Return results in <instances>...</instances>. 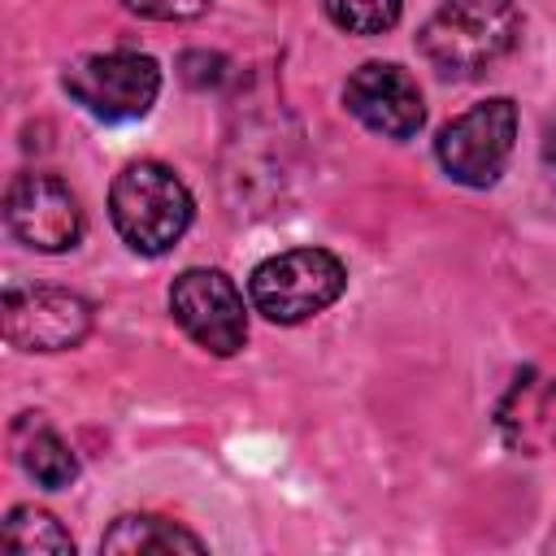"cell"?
Segmentation results:
<instances>
[{
	"mask_svg": "<svg viewBox=\"0 0 556 556\" xmlns=\"http://www.w3.org/2000/svg\"><path fill=\"white\" fill-rule=\"evenodd\" d=\"M495 426L513 452H526V456L552 452L556 447V378L521 374L508 387V395L495 413Z\"/></svg>",
	"mask_w": 556,
	"mask_h": 556,
	"instance_id": "cell-10",
	"label": "cell"
},
{
	"mask_svg": "<svg viewBox=\"0 0 556 556\" xmlns=\"http://www.w3.org/2000/svg\"><path fill=\"white\" fill-rule=\"evenodd\" d=\"M4 222L9 230L35 252H65L83 239V208L78 195L52 174H17L4 191Z\"/></svg>",
	"mask_w": 556,
	"mask_h": 556,
	"instance_id": "cell-8",
	"label": "cell"
},
{
	"mask_svg": "<svg viewBox=\"0 0 556 556\" xmlns=\"http://www.w3.org/2000/svg\"><path fill=\"white\" fill-rule=\"evenodd\" d=\"M130 13L139 17H156V22H191L208 9V0H122Z\"/></svg>",
	"mask_w": 556,
	"mask_h": 556,
	"instance_id": "cell-15",
	"label": "cell"
},
{
	"mask_svg": "<svg viewBox=\"0 0 556 556\" xmlns=\"http://www.w3.org/2000/svg\"><path fill=\"white\" fill-rule=\"evenodd\" d=\"M91 330V304L65 287H9L4 339L22 352H70Z\"/></svg>",
	"mask_w": 556,
	"mask_h": 556,
	"instance_id": "cell-7",
	"label": "cell"
},
{
	"mask_svg": "<svg viewBox=\"0 0 556 556\" xmlns=\"http://www.w3.org/2000/svg\"><path fill=\"white\" fill-rule=\"evenodd\" d=\"M543 165H547V174L556 182V122L547 126V139H543Z\"/></svg>",
	"mask_w": 556,
	"mask_h": 556,
	"instance_id": "cell-17",
	"label": "cell"
},
{
	"mask_svg": "<svg viewBox=\"0 0 556 556\" xmlns=\"http://www.w3.org/2000/svg\"><path fill=\"white\" fill-rule=\"evenodd\" d=\"M513 139H517V104L508 96H495L452 117L434 139V156L452 182L491 187L513 156Z\"/></svg>",
	"mask_w": 556,
	"mask_h": 556,
	"instance_id": "cell-4",
	"label": "cell"
},
{
	"mask_svg": "<svg viewBox=\"0 0 556 556\" xmlns=\"http://www.w3.org/2000/svg\"><path fill=\"white\" fill-rule=\"evenodd\" d=\"M343 104L382 139H413L426 122V104L413 74L391 61H365L361 70H352L343 83Z\"/></svg>",
	"mask_w": 556,
	"mask_h": 556,
	"instance_id": "cell-9",
	"label": "cell"
},
{
	"mask_svg": "<svg viewBox=\"0 0 556 556\" xmlns=\"http://www.w3.org/2000/svg\"><path fill=\"white\" fill-rule=\"evenodd\" d=\"M0 543L17 556H74V539L70 530L48 513V508H35V504H17L4 526H0Z\"/></svg>",
	"mask_w": 556,
	"mask_h": 556,
	"instance_id": "cell-13",
	"label": "cell"
},
{
	"mask_svg": "<svg viewBox=\"0 0 556 556\" xmlns=\"http://www.w3.org/2000/svg\"><path fill=\"white\" fill-rule=\"evenodd\" d=\"M191 213L195 204H191L187 182L161 161H135L109 187V217L122 243L135 248L139 256L169 252L187 235Z\"/></svg>",
	"mask_w": 556,
	"mask_h": 556,
	"instance_id": "cell-2",
	"label": "cell"
},
{
	"mask_svg": "<svg viewBox=\"0 0 556 556\" xmlns=\"http://www.w3.org/2000/svg\"><path fill=\"white\" fill-rule=\"evenodd\" d=\"M326 17L348 35H387L400 22L404 0H321Z\"/></svg>",
	"mask_w": 556,
	"mask_h": 556,
	"instance_id": "cell-14",
	"label": "cell"
},
{
	"mask_svg": "<svg viewBox=\"0 0 556 556\" xmlns=\"http://www.w3.org/2000/svg\"><path fill=\"white\" fill-rule=\"evenodd\" d=\"M17 460L48 491H61L78 478V460H74L70 443L56 430H48L43 421H35V413H26V421L17 430Z\"/></svg>",
	"mask_w": 556,
	"mask_h": 556,
	"instance_id": "cell-12",
	"label": "cell"
},
{
	"mask_svg": "<svg viewBox=\"0 0 556 556\" xmlns=\"http://www.w3.org/2000/svg\"><path fill=\"white\" fill-rule=\"evenodd\" d=\"M174 321L213 356H235L248 343V308L222 269H182L169 287Z\"/></svg>",
	"mask_w": 556,
	"mask_h": 556,
	"instance_id": "cell-6",
	"label": "cell"
},
{
	"mask_svg": "<svg viewBox=\"0 0 556 556\" xmlns=\"http://www.w3.org/2000/svg\"><path fill=\"white\" fill-rule=\"evenodd\" d=\"M348 287V269L326 248H291L261 261L248 278L252 308L278 326H295L330 308Z\"/></svg>",
	"mask_w": 556,
	"mask_h": 556,
	"instance_id": "cell-3",
	"label": "cell"
},
{
	"mask_svg": "<svg viewBox=\"0 0 556 556\" xmlns=\"http://www.w3.org/2000/svg\"><path fill=\"white\" fill-rule=\"evenodd\" d=\"M100 552H113V556H174V552H191V556H200L204 552V539L191 534V530H182L169 517L130 513V517H117L104 530Z\"/></svg>",
	"mask_w": 556,
	"mask_h": 556,
	"instance_id": "cell-11",
	"label": "cell"
},
{
	"mask_svg": "<svg viewBox=\"0 0 556 556\" xmlns=\"http://www.w3.org/2000/svg\"><path fill=\"white\" fill-rule=\"evenodd\" d=\"M178 65L191 87H217L226 78V56H217V52H187Z\"/></svg>",
	"mask_w": 556,
	"mask_h": 556,
	"instance_id": "cell-16",
	"label": "cell"
},
{
	"mask_svg": "<svg viewBox=\"0 0 556 556\" xmlns=\"http://www.w3.org/2000/svg\"><path fill=\"white\" fill-rule=\"evenodd\" d=\"M74 104L104 122L143 117L161 96V70L143 52H91L61 74Z\"/></svg>",
	"mask_w": 556,
	"mask_h": 556,
	"instance_id": "cell-5",
	"label": "cell"
},
{
	"mask_svg": "<svg viewBox=\"0 0 556 556\" xmlns=\"http://www.w3.org/2000/svg\"><path fill=\"white\" fill-rule=\"evenodd\" d=\"M521 13L513 0H443L417 30V52L443 78H473L513 52Z\"/></svg>",
	"mask_w": 556,
	"mask_h": 556,
	"instance_id": "cell-1",
	"label": "cell"
}]
</instances>
